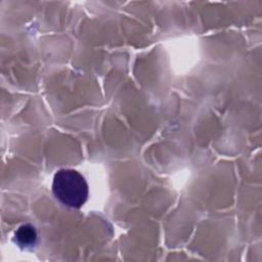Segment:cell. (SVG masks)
I'll return each mask as SVG.
<instances>
[{"instance_id": "1", "label": "cell", "mask_w": 262, "mask_h": 262, "mask_svg": "<svg viewBox=\"0 0 262 262\" xmlns=\"http://www.w3.org/2000/svg\"><path fill=\"white\" fill-rule=\"evenodd\" d=\"M52 192L62 205L78 209L86 203L89 188L84 176L78 171L60 169L54 174Z\"/></svg>"}, {"instance_id": "2", "label": "cell", "mask_w": 262, "mask_h": 262, "mask_svg": "<svg viewBox=\"0 0 262 262\" xmlns=\"http://www.w3.org/2000/svg\"><path fill=\"white\" fill-rule=\"evenodd\" d=\"M15 241L20 247H33L37 241V232L30 224L21 225L15 232Z\"/></svg>"}]
</instances>
